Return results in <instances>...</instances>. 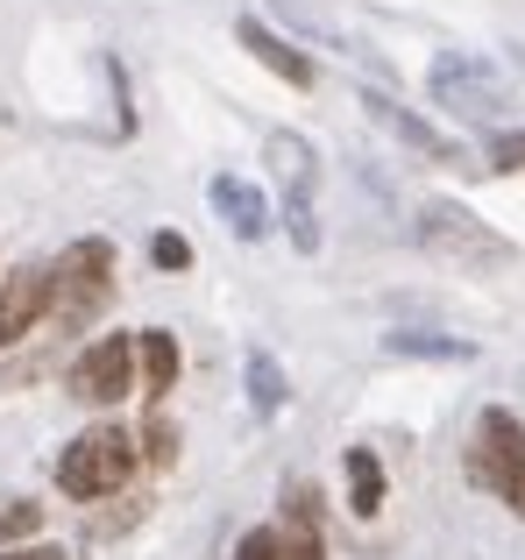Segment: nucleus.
Wrapping results in <instances>:
<instances>
[{
  "label": "nucleus",
  "instance_id": "obj_12",
  "mask_svg": "<svg viewBox=\"0 0 525 560\" xmlns=\"http://www.w3.org/2000/svg\"><path fill=\"white\" fill-rule=\"evenodd\" d=\"M362 107H370V121H376V128H390L398 142H412L419 156H455V136H441L433 121H419V114H412V107H398L390 93H362Z\"/></svg>",
  "mask_w": 525,
  "mask_h": 560
},
{
  "label": "nucleus",
  "instance_id": "obj_21",
  "mask_svg": "<svg viewBox=\"0 0 525 560\" xmlns=\"http://www.w3.org/2000/svg\"><path fill=\"white\" fill-rule=\"evenodd\" d=\"M0 560H65V547H0Z\"/></svg>",
  "mask_w": 525,
  "mask_h": 560
},
{
  "label": "nucleus",
  "instance_id": "obj_8",
  "mask_svg": "<svg viewBox=\"0 0 525 560\" xmlns=\"http://www.w3.org/2000/svg\"><path fill=\"white\" fill-rule=\"evenodd\" d=\"M433 100L455 107V114L490 121V114L504 107V79L483 65V57H469V50H441V57H433Z\"/></svg>",
  "mask_w": 525,
  "mask_h": 560
},
{
  "label": "nucleus",
  "instance_id": "obj_19",
  "mask_svg": "<svg viewBox=\"0 0 525 560\" xmlns=\"http://www.w3.org/2000/svg\"><path fill=\"white\" fill-rule=\"evenodd\" d=\"M150 256H156V270H192V242L185 234H156Z\"/></svg>",
  "mask_w": 525,
  "mask_h": 560
},
{
  "label": "nucleus",
  "instance_id": "obj_9",
  "mask_svg": "<svg viewBox=\"0 0 525 560\" xmlns=\"http://www.w3.org/2000/svg\"><path fill=\"white\" fill-rule=\"evenodd\" d=\"M36 319H43V262H22L0 277V348H14Z\"/></svg>",
  "mask_w": 525,
  "mask_h": 560
},
{
  "label": "nucleus",
  "instance_id": "obj_20",
  "mask_svg": "<svg viewBox=\"0 0 525 560\" xmlns=\"http://www.w3.org/2000/svg\"><path fill=\"white\" fill-rule=\"evenodd\" d=\"M490 156H498L504 171H525V136H498V142H490Z\"/></svg>",
  "mask_w": 525,
  "mask_h": 560
},
{
  "label": "nucleus",
  "instance_id": "obj_6",
  "mask_svg": "<svg viewBox=\"0 0 525 560\" xmlns=\"http://www.w3.org/2000/svg\"><path fill=\"white\" fill-rule=\"evenodd\" d=\"M65 383H71V397H79V405L114 411L128 390H136V334H100V341H85Z\"/></svg>",
  "mask_w": 525,
  "mask_h": 560
},
{
  "label": "nucleus",
  "instance_id": "obj_2",
  "mask_svg": "<svg viewBox=\"0 0 525 560\" xmlns=\"http://www.w3.org/2000/svg\"><path fill=\"white\" fill-rule=\"evenodd\" d=\"M419 248H427L433 262H447L455 277H498V270L518 262V248L504 242L483 213H469V206H455V199L419 206Z\"/></svg>",
  "mask_w": 525,
  "mask_h": 560
},
{
  "label": "nucleus",
  "instance_id": "obj_11",
  "mask_svg": "<svg viewBox=\"0 0 525 560\" xmlns=\"http://www.w3.org/2000/svg\"><path fill=\"white\" fill-rule=\"evenodd\" d=\"M235 36H242V50H256V65H262V71H277V79H284V85H299V93L319 79V71H313V57H305V50H291V43L277 36V28H262L256 14H242V28H235Z\"/></svg>",
  "mask_w": 525,
  "mask_h": 560
},
{
  "label": "nucleus",
  "instance_id": "obj_7",
  "mask_svg": "<svg viewBox=\"0 0 525 560\" xmlns=\"http://www.w3.org/2000/svg\"><path fill=\"white\" fill-rule=\"evenodd\" d=\"M235 560H327V539H319V497L299 482V490H291V504H284V518L242 533Z\"/></svg>",
  "mask_w": 525,
  "mask_h": 560
},
{
  "label": "nucleus",
  "instance_id": "obj_17",
  "mask_svg": "<svg viewBox=\"0 0 525 560\" xmlns=\"http://www.w3.org/2000/svg\"><path fill=\"white\" fill-rule=\"evenodd\" d=\"M390 355H427V362H469V341H441V334H390Z\"/></svg>",
  "mask_w": 525,
  "mask_h": 560
},
{
  "label": "nucleus",
  "instance_id": "obj_5",
  "mask_svg": "<svg viewBox=\"0 0 525 560\" xmlns=\"http://www.w3.org/2000/svg\"><path fill=\"white\" fill-rule=\"evenodd\" d=\"M270 171L277 185H284V228L291 242L313 256L319 248V156L305 136H270Z\"/></svg>",
  "mask_w": 525,
  "mask_h": 560
},
{
  "label": "nucleus",
  "instance_id": "obj_15",
  "mask_svg": "<svg viewBox=\"0 0 525 560\" xmlns=\"http://www.w3.org/2000/svg\"><path fill=\"white\" fill-rule=\"evenodd\" d=\"M43 533V504L28 497H0V547H28Z\"/></svg>",
  "mask_w": 525,
  "mask_h": 560
},
{
  "label": "nucleus",
  "instance_id": "obj_1",
  "mask_svg": "<svg viewBox=\"0 0 525 560\" xmlns=\"http://www.w3.org/2000/svg\"><path fill=\"white\" fill-rule=\"evenodd\" d=\"M114 305V242L85 234L43 270V327L50 334H85Z\"/></svg>",
  "mask_w": 525,
  "mask_h": 560
},
{
  "label": "nucleus",
  "instance_id": "obj_14",
  "mask_svg": "<svg viewBox=\"0 0 525 560\" xmlns=\"http://www.w3.org/2000/svg\"><path fill=\"white\" fill-rule=\"evenodd\" d=\"M348 511H355V518H376V511H384V468H376L370 447H348Z\"/></svg>",
  "mask_w": 525,
  "mask_h": 560
},
{
  "label": "nucleus",
  "instance_id": "obj_10",
  "mask_svg": "<svg viewBox=\"0 0 525 560\" xmlns=\"http://www.w3.org/2000/svg\"><path fill=\"white\" fill-rule=\"evenodd\" d=\"M207 199H213V213H221L228 228L242 234V242H262V234H270V220H277V213H270V199H262L249 178H228V171L207 185Z\"/></svg>",
  "mask_w": 525,
  "mask_h": 560
},
{
  "label": "nucleus",
  "instance_id": "obj_4",
  "mask_svg": "<svg viewBox=\"0 0 525 560\" xmlns=\"http://www.w3.org/2000/svg\"><path fill=\"white\" fill-rule=\"evenodd\" d=\"M469 476L498 497L512 518H525V419H512L504 405H490L469 433Z\"/></svg>",
  "mask_w": 525,
  "mask_h": 560
},
{
  "label": "nucleus",
  "instance_id": "obj_18",
  "mask_svg": "<svg viewBox=\"0 0 525 560\" xmlns=\"http://www.w3.org/2000/svg\"><path fill=\"white\" fill-rule=\"evenodd\" d=\"M249 397H256V411H262V419H270V411H284V376H277V362L270 355H262V348H256V355H249Z\"/></svg>",
  "mask_w": 525,
  "mask_h": 560
},
{
  "label": "nucleus",
  "instance_id": "obj_13",
  "mask_svg": "<svg viewBox=\"0 0 525 560\" xmlns=\"http://www.w3.org/2000/svg\"><path fill=\"white\" fill-rule=\"evenodd\" d=\"M136 362H142V390H178V370H185V355H178V341H171V327H142L136 334Z\"/></svg>",
  "mask_w": 525,
  "mask_h": 560
},
{
  "label": "nucleus",
  "instance_id": "obj_16",
  "mask_svg": "<svg viewBox=\"0 0 525 560\" xmlns=\"http://www.w3.org/2000/svg\"><path fill=\"white\" fill-rule=\"evenodd\" d=\"M136 454H142V462H150V468H171V462H178V425H171V411H164V405L150 411V425H142Z\"/></svg>",
  "mask_w": 525,
  "mask_h": 560
},
{
  "label": "nucleus",
  "instance_id": "obj_3",
  "mask_svg": "<svg viewBox=\"0 0 525 560\" xmlns=\"http://www.w3.org/2000/svg\"><path fill=\"white\" fill-rule=\"evenodd\" d=\"M136 468H142L136 433H128V425H114V419H93L65 454H57V490L79 497V504H100V497L128 490V482H136Z\"/></svg>",
  "mask_w": 525,
  "mask_h": 560
}]
</instances>
